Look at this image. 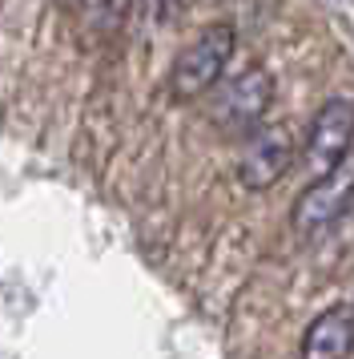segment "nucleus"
<instances>
[{
	"label": "nucleus",
	"mask_w": 354,
	"mask_h": 359,
	"mask_svg": "<svg viewBox=\"0 0 354 359\" xmlns=\"http://www.w3.org/2000/svg\"><path fill=\"white\" fill-rule=\"evenodd\" d=\"M354 351V307H326L310 319L302 335V359H351Z\"/></svg>",
	"instance_id": "423d86ee"
},
{
	"label": "nucleus",
	"mask_w": 354,
	"mask_h": 359,
	"mask_svg": "<svg viewBox=\"0 0 354 359\" xmlns=\"http://www.w3.org/2000/svg\"><path fill=\"white\" fill-rule=\"evenodd\" d=\"M274 97V81L266 69H246L234 81L225 85L218 101H213V121L229 133H250L257 130V121L266 117Z\"/></svg>",
	"instance_id": "7ed1b4c3"
},
{
	"label": "nucleus",
	"mask_w": 354,
	"mask_h": 359,
	"mask_svg": "<svg viewBox=\"0 0 354 359\" xmlns=\"http://www.w3.org/2000/svg\"><path fill=\"white\" fill-rule=\"evenodd\" d=\"M354 142V101L351 97H330L322 105L314 121H310V133H306V165L314 170H330L334 162H342L351 154Z\"/></svg>",
	"instance_id": "20e7f679"
},
{
	"label": "nucleus",
	"mask_w": 354,
	"mask_h": 359,
	"mask_svg": "<svg viewBox=\"0 0 354 359\" xmlns=\"http://www.w3.org/2000/svg\"><path fill=\"white\" fill-rule=\"evenodd\" d=\"M290 162H294L290 133L270 126V130H257L250 137V146H246V154H241V162H238V178L246 190H270L274 182L290 170Z\"/></svg>",
	"instance_id": "39448f33"
},
{
	"label": "nucleus",
	"mask_w": 354,
	"mask_h": 359,
	"mask_svg": "<svg viewBox=\"0 0 354 359\" xmlns=\"http://www.w3.org/2000/svg\"><path fill=\"white\" fill-rule=\"evenodd\" d=\"M351 202H354V149L330 170H322L298 194L294 210H290V222H294L298 234H314V230H326L330 222H338L351 210Z\"/></svg>",
	"instance_id": "f03ea898"
},
{
	"label": "nucleus",
	"mask_w": 354,
	"mask_h": 359,
	"mask_svg": "<svg viewBox=\"0 0 354 359\" xmlns=\"http://www.w3.org/2000/svg\"><path fill=\"white\" fill-rule=\"evenodd\" d=\"M177 4H181V0H145V8H149V17H153V20L174 17V13H177Z\"/></svg>",
	"instance_id": "0eeeda50"
},
{
	"label": "nucleus",
	"mask_w": 354,
	"mask_h": 359,
	"mask_svg": "<svg viewBox=\"0 0 354 359\" xmlns=\"http://www.w3.org/2000/svg\"><path fill=\"white\" fill-rule=\"evenodd\" d=\"M129 4H133V0H109V13H113V17H125Z\"/></svg>",
	"instance_id": "6e6552de"
},
{
	"label": "nucleus",
	"mask_w": 354,
	"mask_h": 359,
	"mask_svg": "<svg viewBox=\"0 0 354 359\" xmlns=\"http://www.w3.org/2000/svg\"><path fill=\"white\" fill-rule=\"evenodd\" d=\"M238 49V36L229 25H206L201 33L193 36L185 49L177 53L174 69H169V93L177 101H190V97H201L209 93L213 85L222 81L225 65H229V57Z\"/></svg>",
	"instance_id": "f257e3e1"
}]
</instances>
